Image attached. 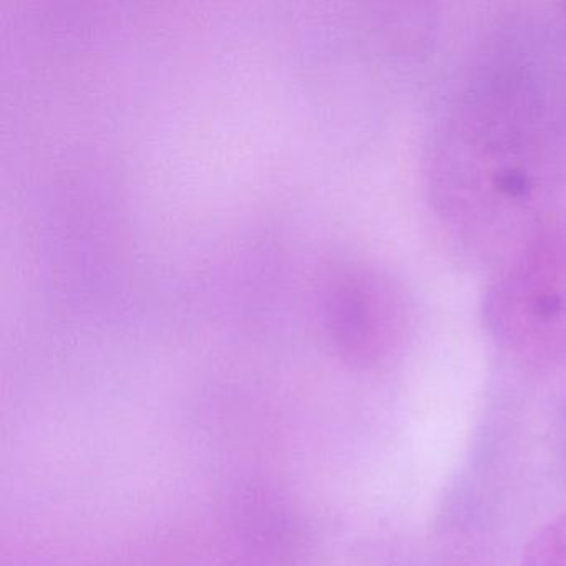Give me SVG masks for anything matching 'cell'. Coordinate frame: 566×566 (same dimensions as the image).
<instances>
[{
  "mask_svg": "<svg viewBox=\"0 0 566 566\" xmlns=\"http://www.w3.org/2000/svg\"><path fill=\"white\" fill-rule=\"evenodd\" d=\"M535 92L522 84H490L467 92L440 138V193L452 213H525L539 181Z\"/></svg>",
  "mask_w": 566,
  "mask_h": 566,
  "instance_id": "cell-1",
  "label": "cell"
},
{
  "mask_svg": "<svg viewBox=\"0 0 566 566\" xmlns=\"http://www.w3.org/2000/svg\"><path fill=\"white\" fill-rule=\"evenodd\" d=\"M324 293V319L344 359L373 367L402 347L410 307L389 274L366 264H347L331 277Z\"/></svg>",
  "mask_w": 566,
  "mask_h": 566,
  "instance_id": "cell-3",
  "label": "cell"
},
{
  "mask_svg": "<svg viewBox=\"0 0 566 566\" xmlns=\"http://www.w3.org/2000/svg\"><path fill=\"white\" fill-rule=\"evenodd\" d=\"M483 323L496 347L522 366L566 360V221L533 228L516 244L483 300Z\"/></svg>",
  "mask_w": 566,
  "mask_h": 566,
  "instance_id": "cell-2",
  "label": "cell"
},
{
  "mask_svg": "<svg viewBox=\"0 0 566 566\" xmlns=\"http://www.w3.org/2000/svg\"><path fill=\"white\" fill-rule=\"evenodd\" d=\"M559 9H562V18H563V21L566 22V4H562L559 6Z\"/></svg>",
  "mask_w": 566,
  "mask_h": 566,
  "instance_id": "cell-5",
  "label": "cell"
},
{
  "mask_svg": "<svg viewBox=\"0 0 566 566\" xmlns=\"http://www.w3.org/2000/svg\"><path fill=\"white\" fill-rule=\"evenodd\" d=\"M520 566H566V513L536 530Z\"/></svg>",
  "mask_w": 566,
  "mask_h": 566,
  "instance_id": "cell-4",
  "label": "cell"
}]
</instances>
